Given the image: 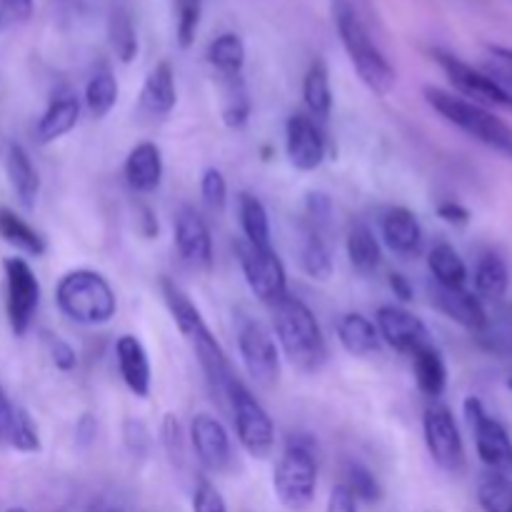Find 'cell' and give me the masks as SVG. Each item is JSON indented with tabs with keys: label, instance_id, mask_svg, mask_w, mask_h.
<instances>
[{
	"label": "cell",
	"instance_id": "cell-1",
	"mask_svg": "<svg viewBox=\"0 0 512 512\" xmlns=\"http://www.w3.org/2000/svg\"><path fill=\"white\" fill-rule=\"evenodd\" d=\"M160 290H163V300L165 305H168L170 315H173L175 325H178L180 335H183L185 343L190 345V350H193L195 358H198L210 388H213L220 398H225V388H228V383L235 375L233 370H230L228 358H225V350L220 348L213 330L205 323L203 313H200L198 305L190 300V295L185 293L180 285H175L173 280H160Z\"/></svg>",
	"mask_w": 512,
	"mask_h": 512
},
{
	"label": "cell",
	"instance_id": "cell-2",
	"mask_svg": "<svg viewBox=\"0 0 512 512\" xmlns=\"http://www.w3.org/2000/svg\"><path fill=\"white\" fill-rule=\"evenodd\" d=\"M270 313H273V335L290 365L300 373H318L328 360V345L313 310L298 295L288 293L270 305Z\"/></svg>",
	"mask_w": 512,
	"mask_h": 512
},
{
	"label": "cell",
	"instance_id": "cell-3",
	"mask_svg": "<svg viewBox=\"0 0 512 512\" xmlns=\"http://www.w3.org/2000/svg\"><path fill=\"white\" fill-rule=\"evenodd\" d=\"M333 13L345 53H348L350 63H353L355 73L360 75L365 88L373 90L375 95H388L398 83V73L390 65V60L385 58L383 50L378 48L373 35L368 33L358 10L353 8L350 0H335Z\"/></svg>",
	"mask_w": 512,
	"mask_h": 512
},
{
	"label": "cell",
	"instance_id": "cell-4",
	"mask_svg": "<svg viewBox=\"0 0 512 512\" xmlns=\"http://www.w3.org/2000/svg\"><path fill=\"white\" fill-rule=\"evenodd\" d=\"M423 95L430 108L438 115H443L450 125L468 133L470 138L483 143L485 148L512 160V125L498 118L493 110L483 108V105L473 103V100L460 98L455 93H448L443 88H435V85H425Z\"/></svg>",
	"mask_w": 512,
	"mask_h": 512
},
{
	"label": "cell",
	"instance_id": "cell-5",
	"mask_svg": "<svg viewBox=\"0 0 512 512\" xmlns=\"http://www.w3.org/2000/svg\"><path fill=\"white\" fill-rule=\"evenodd\" d=\"M60 313L80 325H105L118 313V298L103 273L78 268L65 273L55 285Z\"/></svg>",
	"mask_w": 512,
	"mask_h": 512
},
{
	"label": "cell",
	"instance_id": "cell-6",
	"mask_svg": "<svg viewBox=\"0 0 512 512\" xmlns=\"http://www.w3.org/2000/svg\"><path fill=\"white\" fill-rule=\"evenodd\" d=\"M273 490L285 510L305 512L318 490V458L313 440L290 438L273 470Z\"/></svg>",
	"mask_w": 512,
	"mask_h": 512
},
{
	"label": "cell",
	"instance_id": "cell-7",
	"mask_svg": "<svg viewBox=\"0 0 512 512\" xmlns=\"http://www.w3.org/2000/svg\"><path fill=\"white\" fill-rule=\"evenodd\" d=\"M225 400L230 405L235 433H238V440L245 453L255 460L270 458L275 450L273 420H270L268 410L258 403V398L250 393L248 385L238 380V375L225 388Z\"/></svg>",
	"mask_w": 512,
	"mask_h": 512
},
{
	"label": "cell",
	"instance_id": "cell-8",
	"mask_svg": "<svg viewBox=\"0 0 512 512\" xmlns=\"http://www.w3.org/2000/svg\"><path fill=\"white\" fill-rule=\"evenodd\" d=\"M5 315L15 338H23L33 325L40 305V283L25 258H5Z\"/></svg>",
	"mask_w": 512,
	"mask_h": 512
},
{
	"label": "cell",
	"instance_id": "cell-9",
	"mask_svg": "<svg viewBox=\"0 0 512 512\" xmlns=\"http://www.w3.org/2000/svg\"><path fill=\"white\" fill-rule=\"evenodd\" d=\"M433 58L438 60V65L448 75L453 88L460 93V98L473 100V103L483 105V108L512 110V93L505 85H500L498 80L490 78L488 73L473 68V65H468L458 55L448 53V50H433Z\"/></svg>",
	"mask_w": 512,
	"mask_h": 512
},
{
	"label": "cell",
	"instance_id": "cell-10",
	"mask_svg": "<svg viewBox=\"0 0 512 512\" xmlns=\"http://www.w3.org/2000/svg\"><path fill=\"white\" fill-rule=\"evenodd\" d=\"M465 420H468L475 450H478V458L483 460L485 468L490 473L512 478V440L503 423H498L478 398L465 400Z\"/></svg>",
	"mask_w": 512,
	"mask_h": 512
},
{
	"label": "cell",
	"instance_id": "cell-11",
	"mask_svg": "<svg viewBox=\"0 0 512 512\" xmlns=\"http://www.w3.org/2000/svg\"><path fill=\"white\" fill-rule=\"evenodd\" d=\"M235 253H238L245 283H248V288L253 290L260 303L273 305L288 295V278H285L283 260L278 258L273 248H255V245L245 243L240 238L235 243Z\"/></svg>",
	"mask_w": 512,
	"mask_h": 512
},
{
	"label": "cell",
	"instance_id": "cell-12",
	"mask_svg": "<svg viewBox=\"0 0 512 512\" xmlns=\"http://www.w3.org/2000/svg\"><path fill=\"white\" fill-rule=\"evenodd\" d=\"M238 350L250 378L263 388L280 380V348L273 330L260 320H245L238 330Z\"/></svg>",
	"mask_w": 512,
	"mask_h": 512
},
{
	"label": "cell",
	"instance_id": "cell-13",
	"mask_svg": "<svg viewBox=\"0 0 512 512\" xmlns=\"http://www.w3.org/2000/svg\"><path fill=\"white\" fill-rule=\"evenodd\" d=\"M423 435L428 453L445 473H460L465 468V445L458 423L448 405L433 403L423 415Z\"/></svg>",
	"mask_w": 512,
	"mask_h": 512
},
{
	"label": "cell",
	"instance_id": "cell-14",
	"mask_svg": "<svg viewBox=\"0 0 512 512\" xmlns=\"http://www.w3.org/2000/svg\"><path fill=\"white\" fill-rule=\"evenodd\" d=\"M285 153L290 165L300 173H313L328 155V140L313 118L303 113L290 115L285 123Z\"/></svg>",
	"mask_w": 512,
	"mask_h": 512
},
{
	"label": "cell",
	"instance_id": "cell-15",
	"mask_svg": "<svg viewBox=\"0 0 512 512\" xmlns=\"http://www.w3.org/2000/svg\"><path fill=\"white\" fill-rule=\"evenodd\" d=\"M375 328L380 340L403 355H413L415 350L430 345V330L423 320L400 305H383L375 315Z\"/></svg>",
	"mask_w": 512,
	"mask_h": 512
},
{
	"label": "cell",
	"instance_id": "cell-16",
	"mask_svg": "<svg viewBox=\"0 0 512 512\" xmlns=\"http://www.w3.org/2000/svg\"><path fill=\"white\" fill-rule=\"evenodd\" d=\"M190 445H193L198 463L208 473H225L233 460V448H230V435L225 425L215 415L198 413L190 423Z\"/></svg>",
	"mask_w": 512,
	"mask_h": 512
},
{
	"label": "cell",
	"instance_id": "cell-17",
	"mask_svg": "<svg viewBox=\"0 0 512 512\" xmlns=\"http://www.w3.org/2000/svg\"><path fill=\"white\" fill-rule=\"evenodd\" d=\"M175 248L178 255L198 270L213 268V238L203 215L193 205H183L175 215Z\"/></svg>",
	"mask_w": 512,
	"mask_h": 512
},
{
	"label": "cell",
	"instance_id": "cell-18",
	"mask_svg": "<svg viewBox=\"0 0 512 512\" xmlns=\"http://www.w3.org/2000/svg\"><path fill=\"white\" fill-rule=\"evenodd\" d=\"M115 360L123 383L135 398H148L153 388V368L145 345L135 335H120L115 343Z\"/></svg>",
	"mask_w": 512,
	"mask_h": 512
},
{
	"label": "cell",
	"instance_id": "cell-19",
	"mask_svg": "<svg viewBox=\"0 0 512 512\" xmlns=\"http://www.w3.org/2000/svg\"><path fill=\"white\" fill-rule=\"evenodd\" d=\"M433 303L440 313L448 315L453 323L463 325L470 333H483L488 328V313H485L483 300L468 288H433Z\"/></svg>",
	"mask_w": 512,
	"mask_h": 512
},
{
	"label": "cell",
	"instance_id": "cell-20",
	"mask_svg": "<svg viewBox=\"0 0 512 512\" xmlns=\"http://www.w3.org/2000/svg\"><path fill=\"white\" fill-rule=\"evenodd\" d=\"M380 235H383V243L388 245L390 253L400 255V258H415L423 248V228H420L413 210L403 208V205L390 208L383 215Z\"/></svg>",
	"mask_w": 512,
	"mask_h": 512
},
{
	"label": "cell",
	"instance_id": "cell-21",
	"mask_svg": "<svg viewBox=\"0 0 512 512\" xmlns=\"http://www.w3.org/2000/svg\"><path fill=\"white\" fill-rule=\"evenodd\" d=\"M123 175L133 193H155L160 188V180H163V153H160L158 145L150 143V140L135 145L125 158Z\"/></svg>",
	"mask_w": 512,
	"mask_h": 512
},
{
	"label": "cell",
	"instance_id": "cell-22",
	"mask_svg": "<svg viewBox=\"0 0 512 512\" xmlns=\"http://www.w3.org/2000/svg\"><path fill=\"white\" fill-rule=\"evenodd\" d=\"M80 120V100L75 93H63L55 95L53 100L48 103V108L43 110V115L35 123V140L40 145H48L60 140L63 135H68L70 130L78 125Z\"/></svg>",
	"mask_w": 512,
	"mask_h": 512
},
{
	"label": "cell",
	"instance_id": "cell-23",
	"mask_svg": "<svg viewBox=\"0 0 512 512\" xmlns=\"http://www.w3.org/2000/svg\"><path fill=\"white\" fill-rule=\"evenodd\" d=\"M5 173H8L10 188H13L18 203L25 210H33L40 195V173L23 145H8V153H5Z\"/></svg>",
	"mask_w": 512,
	"mask_h": 512
},
{
	"label": "cell",
	"instance_id": "cell-24",
	"mask_svg": "<svg viewBox=\"0 0 512 512\" xmlns=\"http://www.w3.org/2000/svg\"><path fill=\"white\" fill-rule=\"evenodd\" d=\"M175 103H178V90H175L173 65L168 60H160L140 88V108L155 118H163L175 108Z\"/></svg>",
	"mask_w": 512,
	"mask_h": 512
},
{
	"label": "cell",
	"instance_id": "cell-25",
	"mask_svg": "<svg viewBox=\"0 0 512 512\" xmlns=\"http://www.w3.org/2000/svg\"><path fill=\"white\" fill-rule=\"evenodd\" d=\"M338 340L345 353L353 358H368L380 350V335L375 323H370L365 315L348 313L338 320Z\"/></svg>",
	"mask_w": 512,
	"mask_h": 512
},
{
	"label": "cell",
	"instance_id": "cell-26",
	"mask_svg": "<svg viewBox=\"0 0 512 512\" xmlns=\"http://www.w3.org/2000/svg\"><path fill=\"white\" fill-rule=\"evenodd\" d=\"M0 238L8 245H13L18 253L28 255V258H43L48 243L43 235L33 228L25 218H20L15 210L0 205Z\"/></svg>",
	"mask_w": 512,
	"mask_h": 512
},
{
	"label": "cell",
	"instance_id": "cell-27",
	"mask_svg": "<svg viewBox=\"0 0 512 512\" xmlns=\"http://www.w3.org/2000/svg\"><path fill=\"white\" fill-rule=\"evenodd\" d=\"M410 358H413V375L420 393L438 400L445 393V388H448V368H445V360L440 355V350L430 343L425 348L415 350Z\"/></svg>",
	"mask_w": 512,
	"mask_h": 512
},
{
	"label": "cell",
	"instance_id": "cell-28",
	"mask_svg": "<svg viewBox=\"0 0 512 512\" xmlns=\"http://www.w3.org/2000/svg\"><path fill=\"white\" fill-rule=\"evenodd\" d=\"M303 103L310 118L328 120L333 110V88H330V73L323 58H315L303 78Z\"/></svg>",
	"mask_w": 512,
	"mask_h": 512
},
{
	"label": "cell",
	"instance_id": "cell-29",
	"mask_svg": "<svg viewBox=\"0 0 512 512\" xmlns=\"http://www.w3.org/2000/svg\"><path fill=\"white\" fill-rule=\"evenodd\" d=\"M345 250H348V260L355 273L373 275L380 268L383 250H380L375 233L365 223L350 225L348 238H345Z\"/></svg>",
	"mask_w": 512,
	"mask_h": 512
},
{
	"label": "cell",
	"instance_id": "cell-30",
	"mask_svg": "<svg viewBox=\"0 0 512 512\" xmlns=\"http://www.w3.org/2000/svg\"><path fill=\"white\" fill-rule=\"evenodd\" d=\"M240 228H243L245 243L255 248H273V235H270V218L263 200L253 193H240L238 200Z\"/></svg>",
	"mask_w": 512,
	"mask_h": 512
},
{
	"label": "cell",
	"instance_id": "cell-31",
	"mask_svg": "<svg viewBox=\"0 0 512 512\" xmlns=\"http://www.w3.org/2000/svg\"><path fill=\"white\" fill-rule=\"evenodd\" d=\"M475 295L480 300H503L505 293L510 288V273L508 265L500 255L495 253H483L478 258V265H475Z\"/></svg>",
	"mask_w": 512,
	"mask_h": 512
},
{
	"label": "cell",
	"instance_id": "cell-32",
	"mask_svg": "<svg viewBox=\"0 0 512 512\" xmlns=\"http://www.w3.org/2000/svg\"><path fill=\"white\" fill-rule=\"evenodd\" d=\"M430 275L440 288H465L468 285V265L450 243H438L428 255Z\"/></svg>",
	"mask_w": 512,
	"mask_h": 512
},
{
	"label": "cell",
	"instance_id": "cell-33",
	"mask_svg": "<svg viewBox=\"0 0 512 512\" xmlns=\"http://www.w3.org/2000/svg\"><path fill=\"white\" fill-rule=\"evenodd\" d=\"M298 260L303 273L310 275L313 280L325 283L333 275V255H330V248L323 240V235H320V230L305 228L303 243H300L298 250Z\"/></svg>",
	"mask_w": 512,
	"mask_h": 512
},
{
	"label": "cell",
	"instance_id": "cell-34",
	"mask_svg": "<svg viewBox=\"0 0 512 512\" xmlns=\"http://www.w3.org/2000/svg\"><path fill=\"white\" fill-rule=\"evenodd\" d=\"M208 63L223 75L225 80L240 78L245 65V43L240 35L223 33L208 45Z\"/></svg>",
	"mask_w": 512,
	"mask_h": 512
},
{
	"label": "cell",
	"instance_id": "cell-35",
	"mask_svg": "<svg viewBox=\"0 0 512 512\" xmlns=\"http://www.w3.org/2000/svg\"><path fill=\"white\" fill-rule=\"evenodd\" d=\"M118 103V80L108 68H100L90 75L85 85V108L93 118H105Z\"/></svg>",
	"mask_w": 512,
	"mask_h": 512
},
{
	"label": "cell",
	"instance_id": "cell-36",
	"mask_svg": "<svg viewBox=\"0 0 512 512\" xmlns=\"http://www.w3.org/2000/svg\"><path fill=\"white\" fill-rule=\"evenodd\" d=\"M108 40L113 53L120 58V63H133L138 58V30H135L133 18H130L125 8H115L110 13Z\"/></svg>",
	"mask_w": 512,
	"mask_h": 512
},
{
	"label": "cell",
	"instance_id": "cell-37",
	"mask_svg": "<svg viewBox=\"0 0 512 512\" xmlns=\"http://www.w3.org/2000/svg\"><path fill=\"white\" fill-rule=\"evenodd\" d=\"M343 485L355 495L358 503H380L383 500V488H380V480L375 478V473L370 468H365L363 463H355L348 460L343 465Z\"/></svg>",
	"mask_w": 512,
	"mask_h": 512
},
{
	"label": "cell",
	"instance_id": "cell-38",
	"mask_svg": "<svg viewBox=\"0 0 512 512\" xmlns=\"http://www.w3.org/2000/svg\"><path fill=\"white\" fill-rule=\"evenodd\" d=\"M478 503L483 512H512V478L488 470L478 483Z\"/></svg>",
	"mask_w": 512,
	"mask_h": 512
},
{
	"label": "cell",
	"instance_id": "cell-39",
	"mask_svg": "<svg viewBox=\"0 0 512 512\" xmlns=\"http://www.w3.org/2000/svg\"><path fill=\"white\" fill-rule=\"evenodd\" d=\"M8 448H13L15 453H23V455H33L43 450V440H40V430L38 425H35L33 415H30L25 408H20V405L18 410H15Z\"/></svg>",
	"mask_w": 512,
	"mask_h": 512
},
{
	"label": "cell",
	"instance_id": "cell-40",
	"mask_svg": "<svg viewBox=\"0 0 512 512\" xmlns=\"http://www.w3.org/2000/svg\"><path fill=\"white\" fill-rule=\"evenodd\" d=\"M228 83H230V88H228V93H225L223 123L228 125L230 130H240V128H245V125H248L250 110H253V105H250V98H248V93H245L240 78L228 80Z\"/></svg>",
	"mask_w": 512,
	"mask_h": 512
},
{
	"label": "cell",
	"instance_id": "cell-41",
	"mask_svg": "<svg viewBox=\"0 0 512 512\" xmlns=\"http://www.w3.org/2000/svg\"><path fill=\"white\" fill-rule=\"evenodd\" d=\"M175 10H178V25H175V38L183 50L198 38L200 18H203V0H175Z\"/></svg>",
	"mask_w": 512,
	"mask_h": 512
},
{
	"label": "cell",
	"instance_id": "cell-42",
	"mask_svg": "<svg viewBox=\"0 0 512 512\" xmlns=\"http://www.w3.org/2000/svg\"><path fill=\"white\" fill-rule=\"evenodd\" d=\"M200 195L210 210H223L228 203V180L218 168H208L200 178Z\"/></svg>",
	"mask_w": 512,
	"mask_h": 512
},
{
	"label": "cell",
	"instance_id": "cell-43",
	"mask_svg": "<svg viewBox=\"0 0 512 512\" xmlns=\"http://www.w3.org/2000/svg\"><path fill=\"white\" fill-rule=\"evenodd\" d=\"M43 340L45 348H48L50 360H53V365L60 373H70V370L78 368V353H75V348L68 340L53 333H43Z\"/></svg>",
	"mask_w": 512,
	"mask_h": 512
},
{
	"label": "cell",
	"instance_id": "cell-44",
	"mask_svg": "<svg viewBox=\"0 0 512 512\" xmlns=\"http://www.w3.org/2000/svg\"><path fill=\"white\" fill-rule=\"evenodd\" d=\"M193 512H228L225 498L208 478H200L193 493Z\"/></svg>",
	"mask_w": 512,
	"mask_h": 512
},
{
	"label": "cell",
	"instance_id": "cell-45",
	"mask_svg": "<svg viewBox=\"0 0 512 512\" xmlns=\"http://www.w3.org/2000/svg\"><path fill=\"white\" fill-rule=\"evenodd\" d=\"M305 215L310 220V228L320 230L323 225H328L330 218H333V200H330V195L320 193V190L305 195Z\"/></svg>",
	"mask_w": 512,
	"mask_h": 512
},
{
	"label": "cell",
	"instance_id": "cell-46",
	"mask_svg": "<svg viewBox=\"0 0 512 512\" xmlns=\"http://www.w3.org/2000/svg\"><path fill=\"white\" fill-rule=\"evenodd\" d=\"M123 443H125V448L130 450V455H135V458H145L150 450V445H153V440H150L148 428H145L140 420L130 418V420H125V425H123Z\"/></svg>",
	"mask_w": 512,
	"mask_h": 512
},
{
	"label": "cell",
	"instance_id": "cell-47",
	"mask_svg": "<svg viewBox=\"0 0 512 512\" xmlns=\"http://www.w3.org/2000/svg\"><path fill=\"white\" fill-rule=\"evenodd\" d=\"M160 435H163V448L168 450V455L173 458V463H183V428L178 423V415L168 413L163 420V428H160Z\"/></svg>",
	"mask_w": 512,
	"mask_h": 512
},
{
	"label": "cell",
	"instance_id": "cell-48",
	"mask_svg": "<svg viewBox=\"0 0 512 512\" xmlns=\"http://www.w3.org/2000/svg\"><path fill=\"white\" fill-rule=\"evenodd\" d=\"M15 410H18V405L8 398L5 388L0 385V448H8L10 430H13V420H15Z\"/></svg>",
	"mask_w": 512,
	"mask_h": 512
},
{
	"label": "cell",
	"instance_id": "cell-49",
	"mask_svg": "<svg viewBox=\"0 0 512 512\" xmlns=\"http://www.w3.org/2000/svg\"><path fill=\"white\" fill-rule=\"evenodd\" d=\"M325 512H358V500H355V495L343 483H338L330 490Z\"/></svg>",
	"mask_w": 512,
	"mask_h": 512
},
{
	"label": "cell",
	"instance_id": "cell-50",
	"mask_svg": "<svg viewBox=\"0 0 512 512\" xmlns=\"http://www.w3.org/2000/svg\"><path fill=\"white\" fill-rule=\"evenodd\" d=\"M438 215L445 220L448 225H468L470 223V210L465 208L463 203L458 200H445V203L438 205Z\"/></svg>",
	"mask_w": 512,
	"mask_h": 512
},
{
	"label": "cell",
	"instance_id": "cell-51",
	"mask_svg": "<svg viewBox=\"0 0 512 512\" xmlns=\"http://www.w3.org/2000/svg\"><path fill=\"white\" fill-rule=\"evenodd\" d=\"M0 8H3V13L8 15L10 20L25 23V20H30V15H33L35 0H0Z\"/></svg>",
	"mask_w": 512,
	"mask_h": 512
},
{
	"label": "cell",
	"instance_id": "cell-52",
	"mask_svg": "<svg viewBox=\"0 0 512 512\" xmlns=\"http://www.w3.org/2000/svg\"><path fill=\"white\" fill-rule=\"evenodd\" d=\"M95 435H98V423H95L93 415H80L78 423H75V443H78L80 448H88V445H93Z\"/></svg>",
	"mask_w": 512,
	"mask_h": 512
},
{
	"label": "cell",
	"instance_id": "cell-53",
	"mask_svg": "<svg viewBox=\"0 0 512 512\" xmlns=\"http://www.w3.org/2000/svg\"><path fill=\"white\" fill-rule=\"evenodd\" d=\"M490 58L498 65L500 73H505L512 80V48H503V45H490L488 48Z\"/></svg>",
	"mask_w": 512,
	"mask_h": 512
},
{
	"label": "cell",
	"instance_id": "cell-54",
	"mask_svg": "<svg viewBox=\"0 0 512 512\" xmlns=\"http://www.w3.org/2000/svg\"><path fill=\"white\" fill-rule=\"evenodd\" d=\"M388 283H390V290L395 293V298H400L403 303H410V300H413V285L408 283V278H405V275L393 273L390 275Z\"/></svg>",
	"mask_w": 512,
	"mask_h": 512
},
{
	"label": "cell",
	"instance_id": "cell-55",
	"mask_svg": "<svg viewBox=\"0 0 512 512\" xmlns=\"http://www.w3.org/2000/svg\"><path fill=\"white\" fill-rule=\"evenodd\" d=\"M143 235L145 238H155V235H158V220H155V215H153V210L150 208H143Z\"/></svg>",
	"mask_w": 512,
	"mask_h": 512
},
{
	"label": "cell",
	"instance_id": "cell-56",
	"mask_svg": "<svg viewBox=\"0 0 512 512\" xmlns=\"http://www.w3.org/2000/svg\"><path fill=\"white\" fill-rule=\"evenodd\" d=\"M5 512H28L25 508H20V505H15V508H8Z\"/></svg>",
	"mask_w": 512,
	"mask_h": 512
},
{
	"label": "cell",
	"instance_id": "cell-57",
	"mask_svg": "<svg viewBox=\"0 0 512 512\" xmlns=\"http://www.w3.org/2000/svg\"><path fill=\"white\" fill-rule=\"evenodd\" d=\"M3 20H5V13H3V8H0V28H3Z\"/></svg>",
	"mask_w": 512,
	"mask_h": 512
},
{
	"label": "cell",
	"instance_id": "cell-58",
	"mask_svg": "<svg viewBox=\"0 0 512 512\" xmlns=\"http://www.w3.org/2000/svg\"><path fill=\"white\" fill-rule=\"evenodd\" d=\"M103 512H123L120 508H108V510H103Z\"/></svg>",
	"mask_w": 512,
	"mask_h": 512
},
{
	"label": "cell",
	"instance_id": "cell-59",
	"mask_svg": "<svg viewBox=\"0 0 512 512\" xmlns=\"http://www.w3.org/2000/svg\"><path fill=\"white\" fill-rule=\"evenodd\" d=\"M510 390H512V378H510Z\"/></svg>",
	"mask_w": 512,
	"mask_h": 512
}]
</instances>
